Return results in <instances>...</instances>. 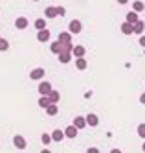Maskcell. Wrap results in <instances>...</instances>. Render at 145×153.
Instances as JSON below:
<instances>
[{
	"label": "cell",
	"instance_id": "cell-17",
	"mask_svg": "<svg viewBox=\"0 0 145 153\" xmlns=\"http://www.w3.org/2000/svg\"><path fill=\"white\" fill-rule=\"evenodd\" d=\"M44 15H46L48 19H55L57 17V9H55L53 6H48L46 9H44Z\"/></svg>",
	"mask_w": 145,
	"mask_h": 153
},
{
	"label": "cell",
	"instance_id": "cell-2",
	"mask_svg": "<svg viewBox=\"0 0 145 153\" xmlns=\"http://www.w3.org/2000/svg\"><path fill=\"white\" fill-rule=\"evenodd\" d=\"M50 91H52V83L50 81H40V85H39V94L40 96H48Z\"/></svg>",
	"mask_w": 145,
	"mask_h": 153
},
{
	"label": "cell",
	"instance_id": "cell-15",
	"mask_svg": "<svg viewBox=\"0 0 145 153\" xmlns=\"http://www.w3.org/2000/svg\"><path fill=\"white\" fill-rule=\"evenodd\" d=\"M132 30H134V33H143V30H145V24L141 22V20H136L134 24H132Z\"/></svg>",
	"mask_w": 145,
	"mask_h": 153
},
{
	"label": "cell",
	"instance_id": "cell-23",
	"mask_svg": "<svg viewBox=\"0 0 145 153\" xmlns=\"http://www.w3.org/2000/svg\"><path fill=\"white\" fill-rule=\"evenodd\" d=\"M50 103H52V102H50V98H48V96H40V100H39V107L46 109V107H48Z\"/></svg>",
	"mask_w": 145,
	"mask_h": 153
},
{
	"label": "cell",
	"instance_id": "cell-32",
	"mask_svg": "<svg viewBox=\"0 0 145 153\" xmlns=\"http://www.w3.org/2000/svg\"><path fill=\"white\" fill-rule=\"evenodd\" d=\"M110 153H121V149H118V148H114V149H110Z\"/></svg>",
	"mask_w": 145,
	"mask_h": 153
},
{
	"label": "cell",
	"instance_id": "cell-13",
	"mask_svg": "<svg viewBox=\"0 0 145 153\" xmlns=\"http://www.w3.org/2000/svg\"><path fill=\"white\" fill-rule=\"evenodd\" d=\"M48 98H50V102L52 103H59V100H61V94H59V91H50V94H48Z\"/></svg>",
	"mask_w": 145,
	"mask_h": 153
},
{
	"label": "cell",
	"instance_id": "cell-6",
	"mask_svg": "<svg viewBox=\"0 0 145 153\" xmlns=\"http://www.w3.org/2000/svg\"><path fill=\"white\" fill-rule=\"evenodd\" d=\"M85 53H86V50H85V46H81V45H75V46L72 48V56H75V57H85Z\"/></svg>",
	"mask_w": 145,
	"mask_h": 153
},
{
	"label": "cell",
	"instance_id": "cell-25",
	"mask_svg": "<svg viewBox=\"0 0 145 153\" xmlns=\"http://www.w3.org/2000/svg\"><path fill=\"white\" fill-rule=\"evenodd\" d=\"M7 48H9V42L6 39H0V52H6Z\"/></svg>",
	"mask_w": 145,
	"mask_h": 153
},
{
	"label": "cell",
	"instance_id": "cell-34",
	"mask_svg": "<svg viewBox=\"0 0 145 153\" xmlns=\"http://www.w3.org/2000/svg\"><path fill=\"white\" fill-rule=\"evenodd\" d=\"M40 153H52V151H50V149H42Z\"/></svg>",
	"mask_w": 145,
	"mask_h": 153
},
{
	"label": "cell",
	"instance_id": "cell-16",
	"mask_svg": "<svg viewBox=\"0 0 145 153\" xmlns=\"http://www.w3.org/2000/svg\"><path fill=\"white\" fill-rule=\"evenodd\" d=\"M143 9H145V4L141 2V0H134V2H132V11L140 13V11H143Z\"/></svg>",
	"mask_w": 145,
	"mask_h": 153
},
{
	"label": "cell",
	"instance_id": "cell-36",
	"mask_svg": "<svg viewBox=\"0 0 145 153\" xmlns=\"http://www.w3.org/2000/svg\"><path fill=\"white\" fill-rule=\"evenodd\" d=\"M33 2H39V0H33Z\"/></svg>",
	"mask_w": 145,
	"mask_h": 153
},
{
	"label": "cell",
	"instance_id": "cell-31",
	"mask_svg": "<svg viewBox=\"0 0 145 153\" xmlns=\"http://www.w3.org/2000/svg\"><path fill=\"white\" fill-rule=\"evenodd\" d=\"M140 103H143V105H145V92L140 96Z\"/></svg>",
	"mask_w": 145,
	"mask_h": 153
},
{
	"label": "cell",
	"instance_id": "cell-27",
	"mask_svg": "<svg viewBox=\"0 0 145 153\" xmlns=\"http://www.w3.org/2000/svg\"><path fill=\"white\" fill-rule=\"evenodd\" d=\"M138 135H140L141 138H145V124H140V126H138Z\"/></svg>",
	"mask_w": 145,
	"mask_h": 153
},
{
	"label": "cell",
	"instance_id": "cell-26",
	"mask_svg": "<svg viewBox=\"0 0 145 153\" xmlns=\"http://www.w3.org/2000/svg\"><path fill=\"white\" fill-rule=\"evenodd\" d=\"M40 140H42V144H46V146H48L50 142H52V135H46V133H44V135L40 137Z\"/></svg>",
	"mask_w": 145,
	"mask_h": 153
},
{
	"label": "cell",
	"instance_id": "cell-4",
	"mask_svg": "<svg viewBox=\"0 0 145 153\" xmlns=\"http://www.w3.org/2000/svg\"><path fill=\"white\" fill-rule=\"evenodd\" d=\"M44 74H46V72H44V68L39 67V68H33V70L29 72V78H31V79H42Z\"/></svg>",
	"mask_w": 145,
	"mask_h": 153
},
{
	"label": "cell",
	"instance_id": "cell-9",
	"mask_svg": "<svg viewBox=\"0 0 145 153\" xmlns=\"http://www.w3.org/2000/svg\"><path fill=\"white\" fill-rule=\"evenodd\" d=\"M59 42H61V45L72 42V33H70V31H61V33H59Z\"/></svg>",
	"mask_w": 145,
	"mask_h": 153
},
{
	"label": "cell",
	"instance_id": "cell-35",
	"mask_svg": "<svg viewBox=\"0 0 145 153\" xmlns=\"http://www.w3.org/2000/svg\"><path fill=\"white\" fill-rule=\"evenodd\" d=\"M141 149H143V151H145V142H143V146H141Z\"/></svg>",
	"mask_w": 145,
	"mask_h": 153
},
{
	"label": "cell",
	"instance_id": "cell-8",
	"mask_svg": "<svg viewBox=\"0 0 145 153\" xmlns=\"http://www.w3.org/2000/svg\"><path fill=\"white\" fill-rule=\"evenodd\" d=\"M28 24H29V22H28V19H26V17H18V19L15 20L17 30H26V28H28Z\"/></svg>",
	"mask_w": 145,
	"mask_h": 153
},
{
	"label": "cell",
	"instance_id": "cell-3",
	"mask_svg": "<svg viewBox=\"0 0 145 153\" xmlns=\"http://www.w3.org/2000/svg\"><path fill=\"white\" fill-rule=\"evenodd\" d=\"M37 41H39V42H48V41H50V30H48V28L39 30V33H37Z\"/></svg>",
	"mask_w": 145,
	"mask_h": 153
},
{
	"label": "cell",
	"instance_id": "cell-7",
	"mask_svg": "<svg viewBox=\"0 0 145 153\" xmlns=\"http://www.w3.org/2000/svg\"><path fill=\"white\" fill-rule=\"evenodd\" d=\"M85 120H86V126H90V127H96V126L99 124V118H97L94 113H90L88 116H85Z\"/></svg>",
	"mask_w": 145,
	"mask_h": 153
},
{
	"label": "cell",
	"instance_id": "cell-24",
	"mask_svg": "<svg viewBox=\"0 0 145 153\" xmlns=\"http://www.w3.org/2000/svg\"><path fill=\"white\" fill-rule=\"evenodd\" d=\"M35 28L37 30H44V28H46V20H44V19H37L35 20Z\"/></svg>",
	"mask_w": 145,
	"mask_h": 153
},
{
	"label": "cell",
	"instance_id": "cell-5",
	"mask_svg": "<svg viewBox=\"0 0 145 153\" xmlns=\"http://www.w3.org/2000/svg\"><path fill=\"white\" fill-rule=\"evenodd\" d=\"M13 144L17 146V149H26V138L17 135V137H13Z\"/></svg>",
	"mask_w": 145,
	"mask_h": 153
},
{
	"label": "cell",
	"instance_id": "cell-29",
	"mask_svg": "<svg viewBox=\"0 0 145 153\" xmlns=\"http://www.w3.org/2000/svg\"><path fill=\"white\" fill-rule=\"evenodd\" d=\"M86 153H99V149H97V148H88Z\"/></svg>",
	"mask_w": 145,
	"mask_h": 153
},
{
	"label": "cell",
	"instance_id": "cell-20",
	"mask_svg": "<svg viewBox=\"0 0 145 153\" xmlns=\"http://www.w3.org/2000/svg\"><path fill=\"white\" fill-rule=\"evenodd\" d=\"M75 67L79 68V70H85V68L88 67V63H86L85 57H77V59H75Z\"/></svg>",
	"mask_w": 145,
	"mask_h": 153
},
{
	"label": "cell",
	"instance_id": "cell-37",
	"mask_svg": "<svg viewBox=\"0 0 145 153\" xmlns=\"http://www.w3.org/2000/svg\"><path fill=\"white\" fill-rule=\"evenodd\" d=\"M0 39H2V37H0Z\"/></svg>",
	"mask_w": 145,
	"mask_h": 153
},
{
	"label": "cell",
	"instance_id": "cell-1",
	"mask_svg": "<svg viewBox=\"0 0 145 153\" xmlns=\"http://www.w3.org/2000/svg\"><path fill=\"white\" fill-rule=\"evenodd\" d=\"M81 30H83V24H81V20H72V22L68 24V31L72 35H77V33H81Z\"/></svg>",
	"mask_w": 145,
	"mask_h": 153
},
{
	"label": "cell",
	"instance_id": "cell-10",
	"mask_svg": "<svg viewBox=\"0 0 145 153\" xmlns=\"http://www.w3.org/2000/svg\"><path fill=\"white\" fill-rule=\"evenodd\" d=\"M57 57H59V61L63 65H66V63H70V59H72V52H59Z\"/></svg>",
	"mask_w": 145,
	"mask_h": 153
},
{
	"label": "cell",
	"instance_id": "cell-33",
	"mask_svg": "<svg viewBox=\"0 0 145 153\" xmlns=\"http://www.w3.org/2000/svg\"><path fill=\"white\" fill-rule=\"evenodd\" d=\"M118 2H119L121 6H123V4H127V2H129V0H118Z\"/></svg>",
	"mask_w": 145,
	"mask_h": 153
},
{
	"label": "cell",
	"instance_id": "cell-30",
	"mask_svg": "<svg viewBox=\"0 0 145 153\" xmlns=\"http://www.w3.org/2000/svg\"><path fill=\"white\" fill-rule=\"evenodd\" d=\"M140 45L145 48V35H141V37H140Z\"/></svg>",
	"mask_w": 145,
	"mask_h": 153
},
{
	"label": "cell",
	"instance_id": "cell-21",
	"mask_svg": "<svg viewBox=\"0 0 145 153\" xmlns=\"http://www.w3.org/2000/svg\"><path fill=\"white\" fill-rule=\"evenodd\" d=\"M136 20H138V13H136V11H129V13H127V20H125V22L134 24Z\"/></svg>",
	"mask_w": 145,
	"mask_h": 153
},
{
	"label": "cell",
	"instance_id": "cell-28",
	"mask_svg": "<svg viewBox=\"0 0 145 153\" xmlns=\"http://www.w3.org/2000/svg\"><path fill=\"white\" fill-rule=\"evenodd\" d=\"M55 9H57V15H61V17H63V15L66 13V9H64L63 6H57V7H55Z\"/></svg>",
	"mask_w": 145,
	"mask_h": 153
},
{
	"label": "cell",
	"instance_id": "cell-11",
	"mask_svg": "<svg viewBox=\"0 0 145 153\" xmlns=\"http://www.w3.org/2000/svg\"><path fill=\"white\" fill-rule=\"evenodd\" d=\"M77 131H79V129H77L75 126H68V127L64 129V137H68V138H75V137H77Z\"/></svg>",
	"mask_w": 145,
	"mask_h": 153
},
{
	"label": "cell",
	"instance_id": "cell-19",
	"mask_svg": "<svg viewBox=\"0 0 145 153\" xmlns=\"http://www.w3.org/2000/svg\"><path fill=\"white\" fill-rule=\"evenodd\" d=\"M59 113V107H57V103H50L48 107H46V114H50V116H55Z\"/></svg>",
	"mask_w": 145,
	"mask_h": 153
},
{
	"label": "cell",
	"instance_id": "cell-14",
	"mask_svg": "<svg viewBox=\"0 0 145 153\" xmlns=\"http://www.w3.org/2000/svg\"><path fill=\"white\" fill-rule=\"evenodd\" d=\"M63 138H64V131H61V129H55L52 133V140L53 142H61Z\"/></svg>",
	"mask_w": 145,
	"mask_h": 153
},
{
	"label": "cell",
	"instance_id": "cell-18",
	"mask_svg": "<svg viewBox=\"0 0 145 153\" xmlns=\"http://www.w3.org/2000/svg\"><path fill=\"white\" fill-rule=\"evenodd\" d=\"M74 126H75L77 129H83V127L86 126V120H85V116H75V120H74Z\"/></svg>",
	"mask_w": 145,
	"mask_h": 153
},
{
	"label": "cell",
	"instance_id": "cell-22",
	"mask_svg": "<svg viewBox=\"0 0 145 153\" xmlns=\"http://www.w3.org/2000/svg\"><path fill=\"white\" fill-rule=\"evenodd\" d=\"M50 50H52L53 53H59V52L63 50V45H61L59 41H55V42H52V45H50Z\"/></svg>",
	"mask_w": 145,
	"mask_h": 153
},
{
	"label": "cell",
	"instance_id": "cell-12",
	"mask_svg": "<svg viewBox=\"0 0 145 153\" xmlns=\"http://www.w3.org/2000/svg\"><path fill=\"white\" fill-rule=\"evenodd\" d=\"M119 30H121V33H125V35L134 33V30H132V24H130V22H123V24L119 26Z\"/></svg>",
	"mask_w": 145,
	"mask_h": 153
}]
</instances>
